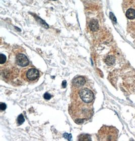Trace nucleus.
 Returning <instances> with one entry per match:
<instances>
[{
	"mask_svg": "<svg viewBox=\"0 0 135 141\" xmlns=\"http://www.w3.org/2000/svg\"><path fill=\"white\" fill-rule=\"evenodd\" d=\"M66 81L65 80L63 81V82H62V87H63V88H65L66 87Z\"/></svg>",
	"mask_w": 135,
	"mask_h": 141,
	"instance_id": "19",
	"label": "nucleus"
},
{
	"mask_svg": "<svg viewBox=\"0 0 135 141\" xmlns=\"http://www.w3.org/2000/svg\"><path fill=\"white\" fill-rule=\"evenodd\" d=\"M7 60L6 55L3 54H1L0 55V64H4Z\"/></svg>",
	"mask_w": 135,
	"mask_h": 141,
	"instance_id": "13",
	"label": "nucleus"
},
{
	"mask_svg": "<svg viewBox=\"0 0 135 141\" xmlns=\"http://www.w3.org/2000/svg\"><path fill=\"white\" fill-rule=\"evenodd\" d=\"M118 130L113 126H103L98 131L97 137L99 141H114L118 138Z\"/></svg>",
	"mask_w": 135,
	"mask_h": 141,
	"instance_id": "2",
	"label": "nucleus"
},
{
	"mask_svg": "<svg viewBox=\"0 0 135 141\" xmlns=\"http://www.w3.org/2000/svg\"><path fill=\"white\" fill-rule=\"evenodd\" d=\"M127 8L126 12V16L128 20H133L135 19V8L133 6V5H131V7Z\"/></svg>",
	"mask_w": 135,
	"mask_h": 141,
	"instance_id": "7",
	"label": "nucleus"
},
{
	"mask_svg": "<svg viewBox=\"0 0 135 141\" xmlns=\"http://www.w3.org/2000/svg\"><path fill=\"white\" fill-rule=\"evenodd\" d=\"M105 62L108 65H112L115 62V58L113 56H108L105 58Z\"/></svg>",
	"mask_w": 135,
	"mask_h": 141,
	"instance_id": "9",
	"label": "nucleus"
},
{
	"mask_svg": "<svg viewBox=\"0 0 135 141\" xmlns=\"http://www.w3.org/2000/svg\"><path fill=\"white\" fill-rule=\"evenodd\" d=\"M134 0H124V5H126V7H127V6H129L133 4V2H134Z\"/></svg>",
	"mask_w": 135,
	"mask_h": 141,
	"instance_id": "14",
	"label": "nucleus"
},
{
	"mask_svg": "<svg viewBox=\"0 0 135 141\" xmlns=\"http://www.w3.org/2000/svg\"><path fill=\"white\" fill-rule=\"evenodd\" d=\"M6 105L5 103H1L0 104V109L2 111H4L6 109Z\"/></svg>",
	"mask_w": 135,
	"mask_h": 141,
	"instance_id": "16",
	"label": "nucleus"
},
{
	"mask_svg": "<svg viewBox=\"0 0 135 141\" xmlns=\"http://www.w3.org/2000/svg\"><path fill=\"white\" fill-rule=\"evenodd\" d=\"M78 141H91V138L89 135L88 134H83L78 137Z\"/></svg>",
	"mask_w": 135,
	"mask_h": 141,
	"instance_id": "10",
	"label": "nucleus"
},
{
	"mask_svg": "<svg viewBox=\"0 0 135 141\" xmlns=\"http://www.w3.org/2000/svg\"><path fill=\"white\" fill-rule=\"evenodd\" d=\"M21 73L22 78L27 81H35L39 76V72L35 68H25L22 71Z\"/></svg>",
	"mask_w": 135,
	"mask_h": 141,
	"instance_id": "3",
	"label": "nucleus"
},
{
	"mask_svg": "<svg viewBox=\"0 0 135 141\" xmlns=\"http://www.w3.org/2000/svg\"><path fill=\"white\" fill-rule=\"evenodd\" d=\"M63 137H65V138L66 139H67L68 140H69V137H70V138H71V135L70 134H68V133H64L63 134Z\"/></svg>",
	"mask_w": 135,
	"mask_h": 141,
	"instance_id": "18",
	"label": "nucleus"
},
{
	"mask_svg": "<svg viewBox=\"0 0 135 141\" xmlns=\"http://www.w3.org/2000/svg\"><path fill=\"white\" fill-rule=\"evenodd\" d=\"M110 18L113 21H116V17H115L114 15L112 13V12H110Z\"/></svg>",
	"mask_w": 135,
	"mask_h": 141,
	"instance_id": "17",
	"label": "nucleus"
},
{
	"mask_svg": "<svg viewBox=\"0 0 135 141\" xmlns=\"http://www.w3.org/2000/svg\"><path fill=\"white\" fill-rule=\"evenodd\" d=\"M69 111L72 119L79 124L89 120L94 112L93 106L91 103H86L77 99L72 101Z\"/></svg>",
	"mask_w": 135,
	"mask_h": 141,
	"instance_id": "1",
	"label": "nucleus"
},
{
	"mask_svg": "<svg viewBox=\"0 0 135 141\" xmlns=\"http://www.w3.org/2000/svg\"><path fill=\"white\" fill-rule=\"evenodd\" d=\"M78 95L80 99L86 103H91L94 99L92 91L87 88H83L79 90Z\"/></svg>",
	"mask_w": 135,
	"mask_h": 141,
	"instance_id": "4",
	"label": "nucleus"
},
{
	"mask_svg": "<svg viewBox=\"0 0 135 141\" xmlns=\"http://www.w3.org/2000/svg\"><path fill=\"white\" fill-rule=\"evenodd\" d=\"M33 14V15L34 16L36 20H37V21H38L39 23H40V24H41L42 25H43V27H44L45 28H48V25H47V24H46V23L43 20H42V19L41 18H39L38 16L36 15H35V14Z\"/></svg>",
	"mask_w": 135,
	"mask_h": 141,
	"instance_id": "11",
	"label": "nucleus"
},
{
	"mask_svg": "<svg viewBox=\"0 0 135 141\" xmlns=\"http://www.w3.org/2000/svg\"><path fill=\"white\" fill-rule=\"evenodd\" d=\"M16 63L19 66L24 67L29 64V60L27 57L23 54H18L16 57Z\"/></svg>",
	"mask_w": 135,
	"mask_h": 141,
	"instance_id": "5",
	"label": "nucleus"
},
{
	"mask_svg": "<svg viewBox=\"0 0 135 141\" xmlns=\"http://www.w3.org/2000/svg\"><path fill=\"white\" fill-rule=\"evenodd\" d=\"M89 28L92 31H97L99 28V24L98 21L96 19H92V20H91L89 22Z\"/></svg>",
	"mask_w": 135,
	"mask_h": 141,
	"instance_id": "8",
	"label": "nucleus"
},
{
	"mask_svg": "<svg viewBox=\"0 0 135 141\" xmlns=\"http://www.w3.org/2000/svg\"><path fill=\"white\" fill-rule=\"evenodd\" d=\"M86 82L85 79L82 76H78L75 77L72 80V84L74 88H79L84 86Z\"/></svg>",
	"mask_w": 135,
	"mask_h": 141,
	"instance_id": "6",
	"label": "nucleus"
},
{
	"mask_svg": "<svg viewBox=\"0 0 135 141\" xmlns=\"http://www.w3.org/2000/svg\"><path fill=\"white\" fill-rule=\"evenodd\" d=\"M53 1H56V0H53Z\"/></svg>",
	"mask_w": 135,
	"mask_h": 141,
	"instance_id": "20",
	"label": "nucleus"
},
{
	"mask_svg": "<svg viewBox=\"0 0 135 141\" xmlns=\"http://www.w3.org/2000/svg\"><path fill=\"white\" fill-rule=\"evenodd\" d=\"M25 119L24 118L23 116L22 115V114H20V115L17 118V122L19 124V125H21V124L23 123L24 122Z\"/></svg>",
	"mask_w": 135,
	"mask_h": 141,
	"instance_id": "12",
	"label": "nucleus"
},
{
	"mask_svg": "<svg viewBox=\"0 0 135 141\" xmlns=\"http://www.w3.org/2000/svg\"><path fill=\"white\" fill-rule=\"evenodd\" d=\"M44 99H45L46 100H50L51 98V96L50 93H45V94L44 95Z\"/></svg>",
	"mask_w": 135,
	"mask_h": 141,
	"instance_id": "15",
	"label": "nucleus"
}]
</instances>
